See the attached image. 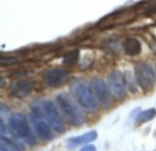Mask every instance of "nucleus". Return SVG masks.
I'll list each match as a JSON object with an SVG mask.
<instances>
[{
	"mask_svg": "<svg viewBox=\"0 0 156 151\" xmlns=\"http://www.w3.org/2000/svg\"><path fill=\"white\" fill-rule=\"evenodd\" d=\"M8 125L11 131L18 139L25 143L33 146L36 143V139L33 135L27 117L22 113H14L8 119Z\"/></svg>",
	"mask_w": 156,
	"mask_h": 151,
	"instance_id": "1",
	"label": "nucleus"
},
{
	"mask_svg": "<svg viewBox=\"0 0 156 151\" xmlns=\"http://www.w3.org/2000/svg\"><path fill=\"white\" fill-rule=\"evenodd\" d=\"M57 104L67 118L73 126H80L84 122V116L70 96L67 93H61L56 98Z\"/></svg>",
	"mask_w": 156,
	"mask_h": 151,
	"instance_id": "2",
	"label": "nucleus"
},
{
	"mask_svg": "<svg viewBox=\"0 0 156 151\" xmlns=\"http://www.w3.org/2000/svg\"><path fill=\"white\" fill-rule=\"evenodd\" d=\"M73 96L77 102L86 110L93 111L97 108V100L90 89L84 82L77 81L72 85Z\"/></svg>",
	"mask_w": 156,
	"mask_h": 151,
	"instance_id": "3",
	"label": "nucleus"
},
{
	"mask_svg": "<svg viewBox=\"0 0 156 151\" xmlns=\"http://www.w3.org/2000/svg\"><path fill=\"white\" fill-rule=\"evenodd\" d=\"M43 115L44 112H42L38 107H34L31 110L30 120L37 137L44 141H49L53 137L51 127L49 126L47 119L45 120Z\"/></svg>",
	"mask_w": 156,
	"mask_h": 151,
	"instance_id": "4",
	"label": "nucleus"
},
{
	"mask_svg": "<svg viewBox=\"0 0 156 151\" xmlns=\"http://www.w3.org/2000/svg\"><path fill=\"white\" fill-rule=\"evenodd\" d=\"M135 78L137 84L144 91H149L154 87L155 74L149 64L139 63L135 66Z\"/></svg>",
	"mask_w": 156,
	"mask_h": 151,
	"instance_id": "5",
	"label": "nucleus"
},
{
	"mask_svg": "<svg viewBox=\"0 0 156 151\" xmlns=\"http://www.w3.org/2000/svg\"><path fill=\"white\" fill-rule=\"evenodd\" d=\"M42 108L49 126L58 133L64 132L65 124L55 104L50 100H45L42 104Z\"/></svg>",
	"mask_w": 156,
	"mask_h": 151,
	"instance_id": "6",
	"label": "nucleus"
},
{
	"mask_svg": "<svg viewBox=\"0 0 156 151\" xmlns=\"http://www.w3.org/2000/svg\"><path fill=\"white\" fill-rule=\"evenodd\" d=\"M126 79L120 71H112L108 76V87L113 96L117 98H123L126 96Z\"/></svg>",
	"mask_w": 156,
	"mask_h": 151,
	"instance_id": "7",
	"label": "nucleus"
},
{
	"mask_svg": "<svg viewBox=\"0 0 156 151\" xmlns=\"http://www.w3.org/2000/svg\"><path fill=\"white\" fill-rule=\"evenodd\" d=\"M90 89L97 102L101 106L107 107L110 104V101H111L110 88L103 80L100 78L92 79L90 81Z\"/></svg>",
	"mask_w": 156,
	"mask_h": 151,
	"instance_id": "8",
	"label": "nucleus"
},
{
	"mask_svg": "<svg viewBox=\"0 0 156 151\" xmlns=\"http://www.w3.org/2000/svg\"><path fill=\"white\" fill-rule=\"evenodd\" d=\"M69 77V74L67 70L62 68H52L45 73L43 80L48 87L56 88L63 85Z\"/></svg>",
	"mask_w": 156,
	"mask_h": 151,
	"instance_id": "9",
	"label": "nucleus"
},
{
	"mask_svg": "<svg viewBox=\"0 0 156 151\" xmlns=\"http://www.w3.org/2000/svg\"><path fill=\"white\" fill-rule=\"evenodd\" d=\"M33 89V85L28 80H18L11 84L9 92L13 98H23L28 96Z\"/></svg>",
	"mask_w": 156,
	"mask_h": 151,
	"instance_id": "10",
	"label": "nucleus"
},
{
	"mask_svg": "<svg viewBox=\"0 0 156 151\" xmlns=\"http://www.w3.org/2000/svg\"><path fill=\"white\" fill-rule=\"evenodd\" d=\"M98 137V133L95 130H91L88 133H85L81 136H78V137H73L70 138L68 140V145L70 148H75L83 144H88L93 140H95Z\"/></svg>",
	"mask_w": 156,
	"mask_h": 151,
	"instance_id": "11",
	"label": "nucleus"
},
{
	"mask_svg": "<svg viewBox=\"0 0 156 151\" xmlns=\"http://www.w3.org/2000/svg\"><path fill=\"white\" fill-rule=\"evenodd\" d=\"M123 49L126 55L130 57H134L141 53L142 45L141 42L136 38L129 37L125 39V41L123 42Z\"/></svg>",
	"mask_w": 156,
	"mask_h": 151,
	"instance_id": "12",
	"label": "nucleus"
},
{
	"mask_svg": "<svg viewBox=\"0 0 156 151\" xmlns=\"http://www.w3.org/2000/svg\"><path fill=\"white\" fill-rule=\"evenodd\" d=\"M155 117L156 109L155 108H150V109L144 110L142 113H140L136 118V122L138 124H144V123H146V122L154 119Z\"/></svg>",
	"mask_w": 156,
	"mask_h": 151,
	"instance_id": "13",
	"label": "nucleus"
},
{
	"mask_svg": "<svg viewBox=\"0 0 156 151\" xmlns=\"http://www.w3.org/2000/svg\"><path fill=\"white\" fill-rule=\"evenodd\" d=\"M78 58H79V51L78 50L71 51L64 57V63L71 65V64L76 63Z\"/></svg>",
	"mask_w": 156,
	"mask_h": 151,
	"instance_id": "14",
	"label": "nucleus"
},
{
	"mask_svg": "<svg viewBox=\"0 0 156 151\" xmlns=\"http://www.w3.org/2000/svg\"><path fill=\"white\" fill-rule=\"evenodd\" d=\"M0 151H15L11 147L5 144L3 141H0Z\"/></svg>",
	"mask_w": 156,
	"mask_h": 151,
	"instance_id": "15",
	"label": "nucleus"
},
{
	"mask_svg": "<svg viewBox=\"0 0 156 151\" xmlns=\"http://www.w3.org/2000/svg\"><path fill=\"white\" fill-rule=\"evenodd\" d=\"M80 151H96V148L93 145H87L84 148H82Z\"/></svg>",
	"mask_w": 156,
	"mask_h": 151,
	"instance_id": "16",
	"label": "nucleus"
}]
</instances>
